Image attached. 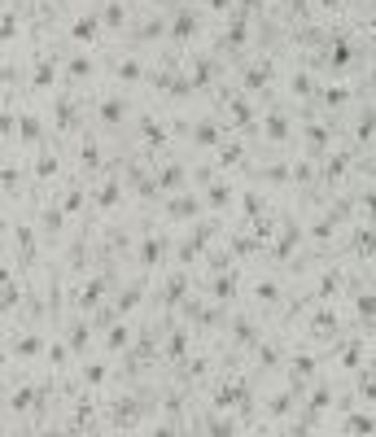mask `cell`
Instances as JSON below:
<instances>
[{
    "label": "cell",
    "mask_w": 376,
    "mask_h": 437,
    "mask_svg": "<svg viewBox=\"0 0 376 437\" xmlns=\"http://www.w3.org/2000/svg\"><path fill=\"white\" fill-rule=\"evenodd\" d=\"M350 429H355V433H372V420H363V416H355V420H350Z\"/></svg>",
    "instance_id": "obj_4"
},
{
    "label": "cell",
    "mask_w": 376,
    "mask_h": 437,
    "mask_svg": "<svg viewBox=\"0 0 376 437\" xmlns=\"http://www.w3.org/2000/svg\"><path fill=\"white\" fill-rule=\"evenodd\" d=\"M118 74H123V79H136L140 66H136V62H123V66H118Z\"/></svg>",
    "instance_id": "obj_2"
},
{
    "label": "cell",
    "mask_w": 376,
    "mask_h": 437,
    "mask_svg": "<svg viewBox=\"0 0 376 437\" xmlns=\"http://www.w3.org/2000/svg\"><path fill=\"white\" fill-rule=\"evenodd\" d=\"M101 118H106V123H118V118H123V101H106V106H101Z\"/></svg>",
    "instance_id": "obj_1"
},
{
    "label": "cell",
    "mask_w": 376,
    "mask_h": 437,
    "mask_svg": "<svg viewBox=\"0 0 376 437\" xmlns=\"http://www.w3.org/2000/svg\"><path fill=\"white\" fill-rule=\"evenodd\" d=\"M372 79H376V74H372Z\"/></svg>",
    "instance_id": "obj_5"
},
{
    "label": "cell",
    "mask_w": 376,
    "mask_h": 437,
    "mask_svg": "<svg viewBox=\"0 0 376 437\" xmlns=\"http://www.w3.org/2000/svg\"><path fill=\"white\" fill-rule=\"evenodd\" d=\"M267 136H285V118H271L267 123Z\"/></svg>",
    "instance_id": "obj_3"
}]
</instances>
